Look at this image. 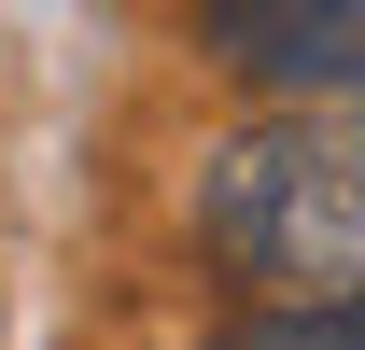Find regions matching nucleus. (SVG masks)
<instances>
[{"label":"nucleus","instance_id":"3","mask_svg":"<svg viewBox=\"0 0 365 350\" xmlns=\"http://www.w3.org/2000/svg\"><path fill=\"white\" fill-rule=\"evenodd\" d=\"M211 350H365V295H337V308H253L239 336H211Z\"/></svg>","mask_w":365,"mask_h":350},{"label":"nucleus","instance_id":"1","mask_svg":"<svg viewBox=\"0 0 365 350\" xmlns=\"http://www.w3.org/2000/svg\"><path fill=\"white\" fill-rule=\"evenodd\" d=\"M197 238H211V266L253 280V295H295V308L365 295V112L351 98H295L281 127L211 140Z\"/></svg>","mask_w":365,"mask_h":350},{"label":"nucleus","instance_id":"2","mask_svg":"<svg viewBox=\"0 0 365 350\" xmlns=\"http://www.w3.org/2000/svg\"><path fill=\"white\" fill-rule=\"evenodd\" d=\"M197 43L267 98H365V0H197Z\"/></svg>","mask_w":365,"mask_h":350}]
</instances>
